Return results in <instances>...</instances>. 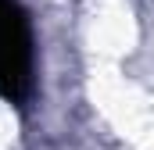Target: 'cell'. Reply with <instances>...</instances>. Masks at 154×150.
I'll list each match as a JSON object with an SVG mask.
<instances>
[{"label":"cell","instance_id":"cell-1","mask_svg":"<svg viewBox=\"0 0 154 150\" xmlns=\"http://www.w3.org/2000/svg\"><path fill=\"white\" fill-rule=\"evenodd\" d=\"M32 25L18 0H0V97L18 104L32 93Z\"/></svg>","mask_w":154,"mask_h":150}]
</instances>
